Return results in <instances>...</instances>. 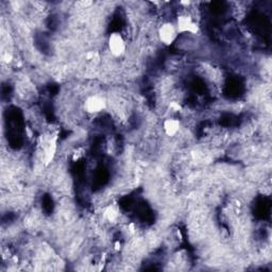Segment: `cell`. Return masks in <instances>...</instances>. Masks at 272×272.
<instances>
[{"label": "cell", "mask_w": 272, "mask_h": 272, "mask_svg": "<svg viewBox=\"0 0 272 272\" xmlns=\"http://www.w3.org/2000/svg\"><path fill=\"white\" fill-rule=\"evenodd\" d=\"M180 121L175 118H168L163 123V129L168 136H176L180 131Z\"/></svg>", "instance_id": "cell-5"}, {"label": "cell", "mask_w": 272, "mask_h": 272, "mask_svg": "<svg viewBox=\"0 0 272 272\" xmlns=\"http://www.w3.org/2000/svg\"><path fill=\"white\" fill-rule=\"evenodd\" d=\"M158 34L160 41L164 45L170 46L177 40L179 33L176 24H174L172 22H164L160 27Z\"/></svg>", "instance_id": "cell-2"}, {"label": "cell", "mask_w": 272, "mask_h": 272, "mask_svg": "<svg viewBox=\"0 0 272 272\" xmlns=\"http://www.w3.org/2000/svg\"><path fill=\"white\" fill-rule=\"evenodd\" d=\"M176 27H177L178 33L196 34L199 31L198 23L192 19L191 16L187 14H182V15L178 16Z\"/></svg>", "instance_id": "cell-1"}, {"label": "cell", "mask_w": 272, "mask_h": 272, "mask_svg": "<svg viewBox=\"0 0 272 272\" xmlns=\"http://www.w3.org/2000/svg\"><path fill=\"white\" fill-rule=\"evenodd\" d=\"M108 45H109L110 53L116 58L121 57L126 53V48H127L126 42L123 40L122 35L118 32H114L110 35Z\"/></svg>", "instance_id": "cell-3"}, {"label": "cell", "mask_w": 272, "mask_h": 272, "mask_svg": "<svg viewBox=\"0 0 272 272\" xmlns=\"http://www.w3.org/2000/svg\"><path fill=\"white\" fill-rule=\"evenodd\" d=\"M103 215H105V218L108 219L109 221H111V222L115 221V220L118 218V213H117V211L115 210V207H113V206H108L107 209L105 210V214Z\"/></svg>", "instance_id": "cell-6"}, {"label": "cell", "mask_w": 272, "mask_h": 272, "mask_svg": "<svg viewBox=\"0 0 272 272\" xmlns=\"http://www.w3.org/2000/svg\"><path fill=\"white\" fill-rule=\"evenodd\" d=\"M169 108H170L174 112H178V111L181 110V106L179 105L178 102H171V103H170V106H169Z\"/></svg>", "instance_id": "cell-7"}, {"label": "cell", "mask_w": 272, "mask_h": 272, "mask_svg": "<svg viewBox=\"0 0 272 272\" xmlns=\"http://www.w3.org/2000/svg\"><path fill=\"white\" fill-rule=\"evenodd\" d=\"M85 111L89 114H97L102 112L103 110H106L107 108V102L100 96L93 95L89 96L84 103Z\"/></svg>", "instance_id": "cell-4"}]
</instances>
